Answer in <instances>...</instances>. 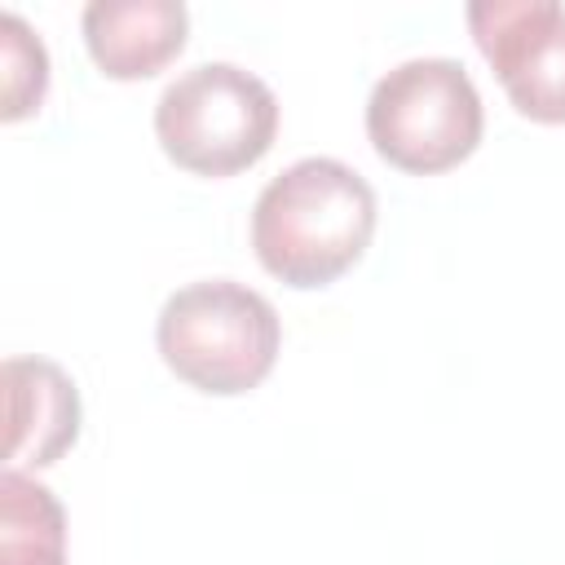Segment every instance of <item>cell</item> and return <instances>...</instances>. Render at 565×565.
Here are the masks:
<instances>
[{
  "label": "cell",
  "instance_id": "6da1fadb",
  "mask_svg": "<svg viewBox=\"0 0 565 565\" xmlns=\"http://www.w3.org/2000/svg\"><path fill=\"white\" fill-rule=\"evenodd\" d=\"M375 234V190L349 163L313 154L282 168L252 207V247L287 287L340 278Z\"/></svg>",
  "mask_w": 565,
  "mask_h": 565
},
{
  "label": "cell",
  "instance_id": "3957f363",
  "mask_svg": "<svg viewBox=\"0 0 565 565\" xmlns=\"http://www.w3.org/2000/svg\"><path fill=\"white\" fill-rule=\"evenodd\" d=\"M154 132L181 168L230 177L274 146L278 97L260 75L234 62H199L159 93Z\"/></svg>",
  "mask_w": 565,
  "mask_h": 565
},
{
  "label": "cell",
  "instance_id": "7a4b0ae2",
  "mask_svg": "<svg viewBox=\"0 0 565 565\" xmlns=\"http://www.w3.org/2000/svg\"><path fill=\"white\" fill-rule=\"evenodd\" d=\"M163 362L203 393H247L278 358L274 305L234 278H203L172 291L154 327Z\"/></svg>",
  "mask_w": 565,
  "mask_h": 565
},
{
  "label": "cell",
  "instance_id": "8992f818",
  "mask_svg": "<svg viewBox=\"0 0 565 565\" xmlns=\"http://www.w3.org/2000/svg\"><path fill=\"white\" fill-rule=\"evenodd\" d=\"M4 459L13 472L49 468L79 437V393L75 380L49 358L4 362Z\"/></svg>",
  "mask_w": 565,
  "mask_h": 565
},
{
  "label": "cell",
  "instance_id": "52a82bcc",
  "mask_svg": "<svg viewBox=\"0 0 565 565\" xmlns=\"http://www.w3.org/2000/svg\"><path fill=\"white\" fill-rule=\"evenodd\" d=\"M190 13L181 0H93L84 4V44L115 79H146L185 44Z\"/></svg>",
  "mask_w": 565,
  "mask_h": 565
},
{
  "label": "cell",
  "instance_id": "5b68a950",
  "mask_svg": "<svg viewBox=\"0 0 565 565\" xmlns=\"http://www.w3.org/2000/svg\"><path fill=\"white\" fill-rule=\"evenodd\" d=\"M468 26L512 106L539 124H565V4L472 0Z\"/></svg>",
  "mask_w": 565,
  "mask_h": 565
},
{
  "label": "cell",
  "instance_id": "ba28073f",
  "mask_svg": "<svg viewBox=\"0 0 565 565\" xmlns=\"http://www.w3.org/2000/svg\"><path fill=\"white\" fill-rule=\"evenodd\" d=\"M0 565H66V516L49 486L4 468L0 477Z\"/></svg>",
  "mask_w": 565,
  "mask_h": 565
},
{
  "label": "cell",
  "instance_id": "9c48e42d",
  "mask_svg": "<svg viewBox=\"0 0 565 565\" xmlns=\"http://www.w3.org/2000/svg\"><path fill=\"white\" fill-rule=\"evenodd\" d=\"M0 62H4V119H22L44 97L49 53L13 9L0 13Z\"/></svg>",
  "mask_w": 565,
  "mask_h": 565
},
{
  "label": "cell",
  "instance_id": "277c9868",
  "mask_svg": "<svg viewBox=\"0 0 565 565\" xmlns=\"http://www.w3.org/2000/svg\"><path fill=\"white\" fill-rule=\"evenodd\" d=\"M481 97L455 57H411L375 79L366 137L402 172H446L481 141Z\"/></svg>",
  "mask_w": 565,
  "mask_h": 565
}]
</instances>
